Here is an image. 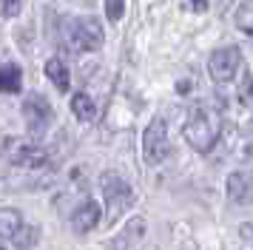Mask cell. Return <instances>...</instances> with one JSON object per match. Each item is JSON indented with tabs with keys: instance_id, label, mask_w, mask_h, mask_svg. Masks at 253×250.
<instances>
[{
	"instance_id": "obj_16",
	"label": "cell",
	"mask_w": 253,
	"mask_h": 250,
	"mask_svg": "<svg viewBox=\"0 0 253 250\" xmlns=\"http://www.w3.org/2000/svg\"><path fill=\"white\" fill-rule=\"evenodd\" d=\"M236 102L253 111V74L251 71L242 74V83H239V88H236Z\"/></svg>"
},
{
	"instance_id": "obj_4",
	"label": "cell",
	"mask_w": 253,
	"mask_h": 250,
	"mask_svg": "<svg viewBox=\"0 0 253 250\" xmlns=\"http://www.w3.org/2000/svg\"><path fill=\"white\" fill-rule=\"evenodd\" d=\"M103 196H105V219H108V225H114L117 219L134 205V191L128 188V182L120 173H105L103 176Z\"/></svg>"
},
{
	"instance_id": "obj_3",
	"label": "cell",
	"mask_w": 253,
	"mask_h": 250,
	"mask_svg": "<svg viewBox=\"0 0 253 250\" xmlns=\"http://www.w3.org/2000/svg\"><path fill=\"white\" fill-rule=\"evenodd\" d=\"M3 154L17 168H43L48 162V148L26 136H9L3 142Z\"/></svg>"
},
{
	"instance_id": "obj_8",
	"label": "cell",
	"mask_w": 253,
	"mask_h": 250,
	"mask_svg": "<svg viewBox=\"0 0 253 250\" xmlns=\"http://www.w3.org/2000/svg\"><path fill=\"white\" fill-rule=\"evenodd\" d=\"M228 199L233 205H253V168H239L228 176Z\"/></svg>"
},
{
	"instance_id": "obj_19",
	"label": "cell",
	"mask_w": 253,
	"mask_h": 250,
	"mask_svg": "<svg viewBox=\"0 0 253 250\" xmlns=\"http://www.w3.org/2000/svg\"><path fill=\"white\" fill-rule=\"evenodd\" d=\"M23 0H0V17H17Z\"/></svg>"
},
{
	"instance_id": "obj_15",
	"label": "cell",
	"mask_w": 253,
	"mask_h": 250,
	"mask_svg": "<svg viewBox=\"0 0 253 250\" xmlns=\"http://www.w3.org/2000/svg\"><path fill=\"white\" fill-rule=\"evenodd\" d=\"M37 236H40V230H37L35 225H23L12 239H9V242H12V250H29V248H35Z\"/></svg>"
},
{
	"instance_id": "obj_9",
	"label": "cell",
	"mask_w": 253,
	"mask_h": 250,
	"mask_svg": "<svg viewBox=\"0 0 253 250\" xmlns=\"http://www.w3.org/2000/svg\"><path fill=\"white\" fill-rule=\"evenodd\" d=\"M97 225H100V208L94 202H83L71 213V230L74 233H91Z\"/></svg>"
},
{
	"instance_id": "obj_11",
	"label": "cell",
	"mask_w": 253,
	"mask_h": 250,
	"mask_svg": "<svg viewBox=\"0 0 253 250\" xmlns=\"http://www.w3.org/2000/svg\"><path fill=\"white\" fill-rule=\"evenodd\" d=\"M71 114H74L80 123H91L94 117H97V105H94V100L85 91H77V94L71 97Z\"/></svg>"
},
{
	"instance_id": "obj_10",
	"label": "cell",
	"mask_w": 253,
	"mask_h": 250,
	"mask_svg": "<svg viewBox=\"0 0 253 250\" xmlns=\"http://www.w3.org/2000/svg\"><path fill=\"white\" fill-rule=\"evenodd\" d=\"M23 85V71L17 63H3L0 66V94H17Z\"/></svg>"
},
{
	"instance_id": "obj_18",
	"label": "cell",
	"mask_w": 253,
	"mask_h": 250,
	"mask_svg": "<svg viewBox=\"0 0 253 250\" xmlns=\"http://www.w3.org/2000/svg\"><path fill=\"white\" fill-rule=\"evenodd\" d=\"M236 157L239 159H251L253 157V134L239 136V142H236Z\"/></svg>"
},
{
	"instance_id": "obj_7",
	"label": "cell",
	"mask_w": 253,
	"mask_h": 250,
	"mask_svg": "<svg viewBox=\"0 0 253 250\" xmlns=\"http://www.w3.org/2000/svg\"><path fill=\"white\" fill-rule=\"evenodd\" d=\"M23 117H26V123H29V131L37 136V134H43L46 125L51 123V105L46 102V97L29 94L23 100Z\"/></svg>"
},
{
	"instance_id": "obj_2",
	"label": "cell",
	"mask_w": 253,
	"mask_h": 250,
	"mask_svg": "<svg viewBox=\"0 0 253 250\" xmlns=\"http://www.w3.org/2000/svg\"><path fill=\"white\" fill-rule=\"evenodd\" d=\"M63 43L71 51H97L105 40L103 23L97 17H74L63 23Z\"/></svg>"
},
{
	"instance_id": "obj_6",
	"label": "cell",
	"mask_w": 253,
	"mask_h": 250,
	"mask_svg": "<svg viewBox=\"0 0 253 250\" xmlns=\"http://www.w3.org/2000/svg\"><path fill=\"white\" fill-rule=\"evenodd\" d=\"M242 68V51L236 45H225V48H216L213 54L208 57V74L216 85H228L230 80L239 74Z\"/></svg>"
},
{
	"instance_id": "obj_21",
	"label": "cell",
	"mask_w": 253,
	"mask_h": 250,
	"mask_svg": "<svg viewBox=\"0 0 253 250\" xmlns=\"http://www.w3.org/2000/svg\"><path fill=\"white\" fill-rule=\"evenodd\" d=\"M85 3H91V0H85Z\"/></svg>"
},
{
	"instance_id": "obj_1",
	"label": "cell",
	"mask_w": 253,
	"mask_h": 250,
	"mask_svg": "<svg viewBox=\"0 0 253 250\" xmlns=\"http://www.w3.org/2000/svg\"><path fill=\"white\" fill-rule=\"evenodd\" d=\"M219 131H222V123H219L216 108H211V105H194L182 125V134L188 139V145L194 151H199V154H211L213 151V145L219 142Z\"/></svg>"
},
{
	"instance_id": "obj_12",
	"label": "cell",
	"mask_w": 253,
	"mask_h": 250,
	"mask_svg": "<svg viewBox=\"0 0 253 250\" xmlns=\"http://www.w3.org/2000/svg\"><path fill=\"white\" fill-rule=\"evenodd\" d=\"M43 71H46V77L54 83L57 91H69V66H66L60 57H51L46 66H43Z\"/></svg>"
},
{
	"instance_id": "obj_5",
	"label": "cell",
	"mask_w": 253,
	"mask_h": 250,
	"mask_svg": "<svg viewBox=\"0 0 253 250\" xmlns=\"http://www.w3.org/2000/svg\"><path fill=\"white\" fill-rule=\"evenodd\" d=\"M171 154V139H168V123L162 117H154L148 128L142 131V157L148 165H160Z\"/></svg>"
},
{
	"instance_id": "obj_22",
	"label": "cell",
	"mask_w": 253,
	"mask_h": 250,
	"mask_svg": "<svg viewBox=\"0 0 253 250\" xmlns=\"http://www.w3.org/2000/svg\"><path fill=\"white\" fill-rule=\"evenodd\" d=\"M0 250H3V248H0Z\"/></svg>"
},
{
	"instance_id": "obj_17",
	"label": "cell",
	"mask_w": 253,
	"mask_h": 250,
	"mask_svg": "<svg viewBox=\"0 0 253 250\" xmlns=\"http://www.w3.org/2000/svg\"><path fill=\"white\" fill-rule=\"evenodd\" d=\"M123 14H126V0H105V17L111 23L123 20Z\"/></svg>"
},
{
	"instance_id": "obj_20",
	"label": "cell",
	"mask_w": 253,
	"mask_h": 250,
	"mask_svg": "<svg viewBox=\"0 0 253 250\" xmlns=\"http://www.w3.org/2000/svg\"><path fill=\"white\" fill-rule=\"evenodd\" d=\"M185 9H191V11H205V9H208V0H191V3H185Z\"/></svg>"
},
{
	"instance_id": "obj_13",
	"label": "cell",
	"mask_w": 253,
	"mask_h": 250,
	"mask_svg": "<svg viewBox=\"0 0 253 250\" xmlns=\"http://www.w3.org/2000/svg\"><path fill=\"white\" fill-rule=\"evenodd\" d=\"M23 227V213L14 208H0V239H12Z\"/></svg>"
},
{
	"instance_id": "obj_14",
	"label": "cell",
	"mask_w": 253,
	"mask_h": 250,
	"mask_svg": "<svg viewBox=\"0 0 253 250\" xmlns=\"http://www.w3.org/2000/svg\"><path fill=\"white\" fill-rule=\"evenodd\" d=\"M233 23H236V29H239L248 40H253V0H245L239 9H236Z\"/></svg>"
}]
</instances>
